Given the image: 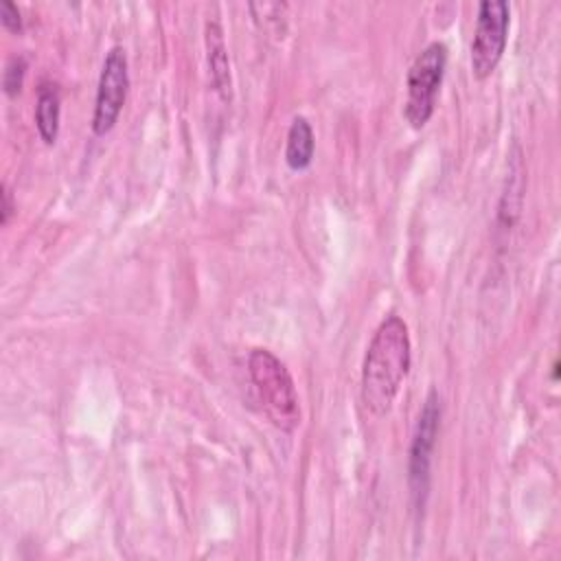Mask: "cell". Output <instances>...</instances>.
Instances as JSON below:
<instances>
[{"label":"cell","mask_w":561,"mask_h":561,"mask_svg":"<svg viewBox=\"0 0 561 561\" xmlns=\"http://www.w3.org/2000/svg\"><path fill=\"white\" fill-rule=\"evenodd\" d=\"M410 362L408 324L399 316H388L377 327L362 366V401L375 416L390 412L410 370Z\"/></svg>","instance_id":"cell-1"},{"label":"cell","mask_w":561,"mask_h":561,"mask_svg":"<svg viewBox=\"0 0 561 561\" xmlns=\"http://www.w3.org/2000/svg\"><path fill=\"white\" fill-rule=\"evenodd\" d=\"M248 370L272 425L283 432H294L300 423V403L285 364L267 348H254L248 357Z\"/></svg>","instance_id":"cell-2"},{"label":"cell","mask_w":561,"mask_h":561,"mask_svg":"<svg viewBox=\"0 0 561 561\" xmlns=\"http://www.w3.org/2000/svg\"><path fill=\"white\" fill-rule=\"evenodd\" d=\"M447 46L443 42L427 44L410 66L408 72V99H405V118L419 129L434 114L438 88L445 75Z\"/></svg>","instance_id":"cell-3"},{"label":"cell","mask_w":561,"mask_h":561,"mask_svg":"<svg viewBox=\"0 0 561 561\" xmlns=\"http://www.w3.org/2000/svg\"><path fill=\"white\" fill-rule=\"evenodd\" d=\"M508 24L511 9L504 0L480 2L471 42V70L478 79H486L500 64L508 39Z\"/></svg>","instance_id":"cell-4"},{"label":"cell","mask_w":561,"mask_h":561,"mask_svg":"<svg viewBox=\"0 0 561 561\" xmlns=\"http://www.w3.org/2000/svg\"><path fill=\"white\" fill-rule=\"evenodd\" d=\"M129 88V72H127V55L125 48L112 46L105 55L103 70L99 77L94 114H92V131L96 136H105L118 121V114L125 105Z\"/></svg>","instance_id":"cell-5"},{"label":"cell","mask_w":561,"mask_h":561,"mask_svg":"<svg viewBox=\"0 0 561 561\" xmlns=\"http://www.w3.org/2000/svg\"><path fill=\"white\" fill-rule=\"evenodd\" d=\"M438 425H440V399L436 390H432L419 414L416 430L412 436V447H410V491L416 508H421L427 497L430 462H432Z\"/></svg>","instance_id":"cell-6"},{"label":"cell","mask_w":561,"mask_h":561,"mask_svg":"<svg viewBox=\"0 0 561 561\" xmlns=\"http://www.w3.org/2000/svg\"><path fill=\"white\" fill-rule=\"evenodd\" d=\"M206 48H208V66L215 90L230 99V64H228V48L224 42V31L219 22H206Z\"/></svg>","instance_id":"cell-7"},{"label":"cell","mask_w":561,"mask_h":561,"mask_svg":"<svg viewBox=\"0 0 561 561\" xmlns=\"http://www.w3.org/2000/svg\"><path fill=\"white\" fill-rule=\"evenodd\" d=\"M59 116H61L59 90L50 83H42V88L37 92L35 123H37V131L46 145H53L59 136Z\"/></svg>","instance_id":"cell-8"},{"label":"cell","mask_w":561,"mask_h":561,"mask_svg":"<svg viewBox=\"0 0 561 561\" xmlns=\"http://www.w3.org/2000/svg\"><path fill=\"white\" fill-rule=\"evenodd\" d=\"M313 129L305 116H296L287 131V147H285V160L289 169L300 171L307 169L313 158Z\"/></svg>","instance_id":"cell-9"},{"label":"cell","mask_w":561,"mask_h":561,"mask_svg":"<svg viewBox=\"0 0 561 561\" xmlns=\"http://www.w3.org/2000/svg\"><path fill=\"white\" fill-rule=\"evenodd\" d=\"M24 75H26L24 57H11L7 61V68H4V75H2V85H4V92L9 96H15L22 90Z\"/></svg>","instance_id":"cell-10"},{"label":"cell","mask_w":561,"mask_h":561,"mask_svg":"<svg viewBox=\"0 0 561 561\" xmlns=\"http://www.w3.org/2000/svg\"><path fill=\"white\" fill-rule=\"evenodd\" d=\"M0 20L2 24L13 31V33H20L22 31V18H20V9L11 2V0H4L0 4Z\"/></svg>","instance_id":"cell-11"},{"label":"cell","mask_w":561,"mask_h":561,"mask_svg":"<svg viewBox=\"0 0 561 561\" xmlns=\"http://www.w3.org/2000/svg\"><path fill=\"white\" fill-rule=\"evenodd\" d=\"M11 213H13V202H11V191L4 186L2 188V224H7L9 221V217H11Z\"/></svg>","instance_id":"cell-12"}]
</instances>
